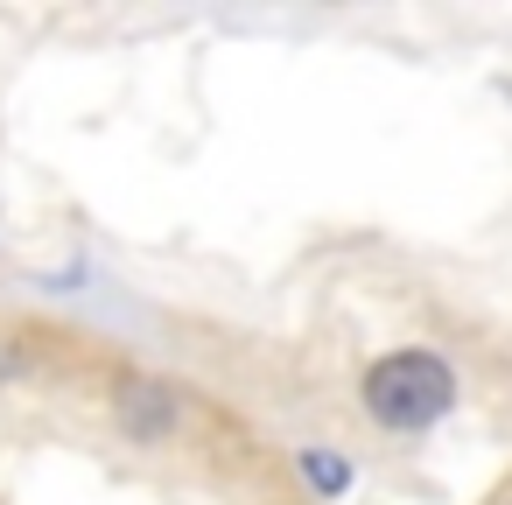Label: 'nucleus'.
I'll return each instance as SVG.
<instances>
[{"mask_svg": "<svg viewBox=\"0 0 512 505\" xmlns=\"http://www.w3.org/2000/svg\"><path fill=\"white\" fill-rule=\"evenodd\" d=\"M358 400H365V414L386 435H421V428H435L456 407V372H449V358H435L421 344H400V351L365 365Z\"/></svg>", "mask_w": 512, "mask_h": 505, "instance_id": "1", "label": "nucleus"}, {"mask_svg": "<svg viewBox=\"0 0 512 505\" xmlns=\"http://www.w3.org/2000/svg\"><path fill=\"white\" fill-rule=\"evenodd\" d=\"M176 393L169 386H155V379H141V386H127L120 393V428L134 435V442H162L169 428H176Z\"/></svg>", "mask_w": 512, "mask_h": 505, "instance_id": "2", "label": "nucleus"}, {"mask_svg": "<svg viewBox=\"0 0 512 505\" xmlns=\"http://www.w3.org/2000/svg\"><path fill=\"white\" fill-rule=\"evenodd\" d=\"M302 477L316 484V498H337V491H351V463L337 456V449H302Z\"/></svg>", "mask_w": 512, "mask_h": 505, "instance_id": "3", "label": "nucleus"}]
</instances>
